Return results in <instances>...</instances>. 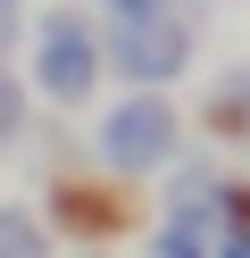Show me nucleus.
<instances>
[{"instance_id": "obj_1", "label": "nucleus", "mask_w": 250, "mask_h": 258, "mask_svg": "<svg viewBox=\"0 0 250 258\" xmlns=\"http://www.w3.org/2000/svg\"><path fill=\"white\" fill-rule=\"evenodd\" d=\"M25 92L33 108H92L100 84H109V67H100V17H83L75 0H50V9H33L25 25Z\"/></svg>"}, {"instance_id": "obj_2", "label": "nucleus", "mask_w": 250, "mask_h": 258, "mask_svg": "<svg viewBox=\"0 0 250 258\" xmlns=\"http://www.w3.org/2000/svg\"><path fill=\"white\" fill-rule=\"evenodd\" d=\"M83 158H92L109 183H159V175L183 158V108H175V92H117V100H100Z\"/></svg>"}, {"instance_id": "obj_3", "label": "nucleus", "mask_w": 250, "mask_h": 258, "mask_svg": "<svg viewBox=\"0 0 250 258\" xmlns=\"http://www.w3.org/2000/svg\"><path fill=\"white\" fill-rule=\"evenodd\" d=\"M200 58V17L175 0H142L133 17H100V67L125 92H167Z\"/></svg>"}, {"instance_id": "obj_4", "label": "nucleus", "mask_w": 250, "mask_h": 258, "mask_svg": "<svg viewBox=\"0 0 250 258\" xmlns=\"http://www.w3.org/2000/svg\"><path fill=\"white\" fill-rule=\"evenodd\" d=\"M33 217L50 225V241L109 250L117 233H133V225H142V208H133V183H109L92 158H59V167L42 175V200H33Z\"/></svg>"}, {"instance_id": "obj_5", "label": "nucleus", "mask_w": 250, "mask_h": 258, "mask_svg": "<svg viewBox=\"0 0 250 258\" xmlns=\"http://www.w3.org/2000/svg\"><path fill=\"white\" fill-rule=\"evenodd\" d=\"M200 125H209L217 142H242L250 150V67H225L209 84V100H200Z\"/></svg>"}, {"instance_id": "obj_6", "label": "nucleus", "mask_w": 250, "mask_h": 258, "mask_svg": "<svg viewBox=\"0 0 250 258\" xmlns=\"http://www.w3.org/2000/svg\"><path fill=\"white\" fill-rule=\"evenodd\" d=\"M209 250H217V225L183 217V208H159V225L142 233V258H209Z\"/></svg>"}, {"instance_id": "obj_7", "label": "nucleus", "mask_w": 250, "mask_h": 258, "mask_svg": "<svg viewBox=\"0 0 250 258\" xmlns=\"http://www.w3.org/2000/svg\"><path fill=\"white\" fill-rule=\"evenodd\" d=\"M0 258H59V241L33 217V200H0Z\"/></svg>"}, {"instance_id": "obj_8", "label": "nucleus", "mask_w": 250, "mask_h": 258, "mask_svg": "<svg viewBox=\"0 0 250 258\" xmlns=\"http://www.w3.org/2000/svg\"><path fill=\"white\" fill-rule=\"evenodd\" d=\"M25 134H33V92H25L17 67H0V158H9Z\"/></svg>"}, {"instance_id": "obj_9", "label": "nucleus", "mask_w": 250, "mask_h": 258, "mask_svg": "<svg viewBox=\"0 0 250 258\" xmlns=\"http://www.w3.org/2000/svg\"><path fill=\"white\" fill-rule=\"evenodd\" d=\"M217 233H250V167H233L217 191Z\"/></svg>"}, {"instance_id": "obj_10", "label": "nucleus", "mask_w": 250, "mask_h": 258, "mask_svg": "<svg viewBox=\"0 0 250 258\" xmlns=\"http://www.w3.org/2000/svg\"><path fill=\"white\" fill-rule=\"evenodd\" d=\"M17 50H25V9H0V67H17Z\"/></svg>"}, {"instance_id": "obj_11", "label": "nucleus", "mask_w": 250, "mask_h": 258, "mask_svg": "<svg viewBox=\"0 0 250 258\" xmlns=\"http://www.w3.org/2000/svg\"><path fill=\"white\" fill-rule=\"evenodd\" d=\"M209 258H250V233H217V250Z\"/></svg>"}, {"instance_id": "obj_12", "label": "nucleus", "mask_w": 250, "mask_h": 258, "mask_svg": "<svg viewBox=\"0 0 250 258\" xmlns=\"http://www.w3.org/2000/svg\"><path fill=\"white\" fill-rule=\"evenodd\" d=\"M75 258H109V250H75Z\"/></svg>"}, {"instance_id": "obj_13", "label": "nucleus", "mask_w": 250, "mask_h": 258, "mask_svg": "<svg viewBox=\"0 0 250 258\" xmlns=\"http://www.w3.org/2000/svg\"><path fill=\"white\" fill-rule=\"evenodd\" d=\"M0 9H25V0H0Z\"/></svg>"}]
</instances>
